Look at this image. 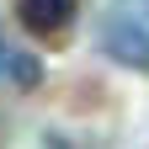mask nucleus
Instances as JSON below:
<instances>
[{"instance_id": "f03ea898", "label": "nucleus", "mask_w": 149, "mask_h": 149, "mask_svg": "<svg viewBox=\"0 0 149 149\" xmlns=\"http://www.w3.org/2000/svg\"><path fill=\"white\" fill-rule=\"evenodd\" d=\"M16 16H22L27 32H64L74 22V0H16Z\"/></svg>"}, {"instance_id": "f257e3e1", "label": "nucleus", "mask_w": 149, "mask_h": 149, "mask_svg": "<svg viewBox=\"0 0 149 149\" xmlns=\"http://www.w3.org/2000/svg\"><path fill=\"white\" fill-rule=\"evenodd\" d=\"M101 53L149 74V0H112L101 16Z\"/></svg>"}, {"instance_id": "7ed1b4c3", "label": "nucleus", "mask_w": 149, "mask_h": 149, "mask_svg": "<svg viewBox=\"0 0 149 149\" xmlns=\"http://www.w3.org/2000/svg\"><path fill=\"white\" fill-rule=\"evenodd\" d=\"M0 80H16V85H32L37 80V64L27 59V53H16L6 37H0Z\"/></svg>"}]
</instances>
